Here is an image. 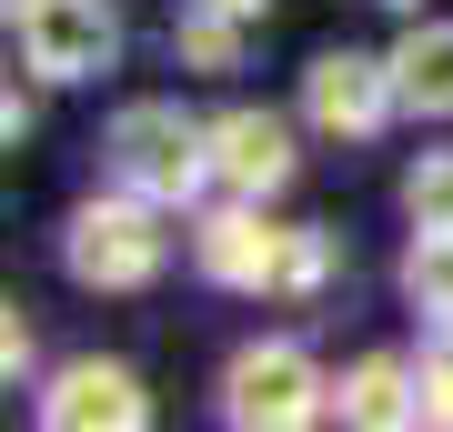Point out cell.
Masks as SVG:
<instances>
[{
	"label": "cell",
	"mask_w": 453,
	"mask_h": 432,
	"mask_svg": "<svg viewBox=\"0 0 453 432\" xmlns=\"http://www.w3.org/2000/svg\"><path fill=\"white\" fill-rule=\"evenodd\" d=\"M162 222H151V192H121V201H81L71 211V241H61V261H71V282H91V292H142L151 272H162Z\"/></svg>",
	"instance_id": "1"
},
{
	"label": "cell",
	"mask_w": 453,
	"mask_h": 432,
	"mask_svg": "<svg viewBox=\"0 0 453 432\" xmlns=\"http://www.w3.org/2000/svg\"><path fill=\"white\" fill-rule=\"evenodd\" d=\"M111 171L131 181V192H151V201H192L202 171H211V131L181 121L172 101H131V111L111 121Z\"/></svg>",
	"instance_id": "2"
},
{
	"label": "cell",
	"mask_w": 453,
	"mask_h": 432,
	"mask_svg": "<svg viewBox=\"0 0 453 432\" xmlns=\"http://www.w3.org/2000/svg\"><path fill=\"white\" fill-rule=\"evenodd\" d=\"M312 413H323V372L292 352V342H252L222 372V422H242V432H292Z\"/></svg>",
	"instance_id": "3"
},
{
	"label": "cell",
	"mask_w": 453,
	"mask_h": 432,
	"mask_svg": "<svg viewBox=\"0 0 453 432\" xmlns=\"http://www.w3.org/2000/svg\"><path fill=\"white\" fill-rule=\"evenodd\" d=\"M393 101H403L393 61H363V50H323V61L303 71V121L323 131V141H372Z\"/></svg>",
	"instance_id": "4"
},
{
	"label": "cell",
	"mask_w": 453,
	"mask_h": 432,
	"mask_svg": "<svg viewBox=\"0 0 453 432\" xmlns=\"http://www.w3.org/2000/svg\"><path fill=\"white\" fill-rule=\"evenodd\" d=\"M20 61L41 80H101L121 61V20L101 0H41V11H20Z\"/></svg>",
	"instance_id": "5"
},
{
	"label": "cell",
	"mask_w": 453,
	"mask_h": 432,
	"mask_svg": "<svg viewBox=\"0 0 453 432\" xmlns=\"http://www.w3.org/2000/svg\"><path fill=\"white\" fill-rule=\"evenodd\" d=\"M192 252H202V272L222 282V292H282V252H292V231H273L262 211H211Z\"/></svg>",
	"instance_id": "6"
},
{
	"label": "cell",
	"mask_w": 453,
	"mask_h": 432,
	"mask_svg": "<svg viewBox=\"0 0 453 432\" xmlns=\"http://www.w3.org/2000/svg\"><path fill=\"white\" fill-rule=\"evenodd\" d=\"M211 171H222L242 201L282 192V181H292V121H273V111H222V121H211Z\"/></svg>",
	"instance_id": "7"
},
{
	"label": "cell",
	"mask_w": 453,
	"mask_h": 432,
	"mask_svg": "<svg viewBox=\"0 0 453 432\" xmlns=\"http://www.w3.org/2000/svg\"><path fill=\"white\" fill-rule=\"evenodd\" d=\"M151 402H142V383H131L121 362H71L61 383L41 392V422L50 432H91V422H111V432H131Z\"/></svg>",
	"instance_id": "8"
},
{
	"label": "cell",
	"mask_w": 453,
	"mask_h": 432,
	"mask_svg": "<svg viewBox=\"0 0 453 432\" xmlns=\"http://www.w3.org/2000/svg\"><path fill=\"white\" fill-rule=\"evenodd\" d=\"M393 80H403L413 111H453V20H413L393 41Z\"/></svg>",
	"instance_id": "9"
},
{
	"label": "cell",
	"mask_w": 453,
	"mask_h": 432,
	"mask_svg": "<svg viewBox=\"0 0 453 432\" xmlns=\"http://www.w3.org/2000/svg\"><path fill=\"white\" fill-rule=\"evenodd\" d=\"M342 422H423V383L403 362H353L342 383Z\"/></svg>",
	"instance_id": "10"
},
{
	"label": "cell",
	"mask_w": 453,
	"mask_h": 432,
	"mask_svg": "<svg viewBox=\"0 0 453 432\" xmlns=\"http://www.w3.org/2000/svg\"><path fill=\"white\" fill-rule=\"evenodd\" d=\"M403 292H413L423 312H443V322H453V231H423V241H413V261H403Z\"/></svg>",
	"instance_id": "11"
},
{
	"label": "cell",
	"mask_w": 453,
	"mask_h": 432,
	"mask_svg": "<svg viewBox=\"0 0 453 432\" xmlns=\"http://www.w3.org/2000/svg\"><path fill=\"white\" fill-rule=\"evenodd\" d=\"M181 61L192 71H232L242 61V11H211L202 0V20H181Z\"/></svg>",
	"instance_id": "12"
},
{
	"label": "cell",
	"mask_w": 453,
	"mask_h": 432,
	"mask_svg": "<svg viewBox=\"0 0 453 432\" xmlns=\"http://www.w3.org/2000/svg\"><path fill=\"white\" fill-rule=\"evenodd\" d=\"M403 201H413V222H423V231H453V151H434V161H413Z\"/></svg>",
	"instance_id": "13"
},
{
	"label": "cell",
	"mask_w": 453,
	"mask_h": 432,
	"mask_svg": "<svg viewBox=\"0 0 453 432\" xmlns=\"http://www.w3.org/2000/svg\"><path fill=\"white\" fill-rule=\"evenodd\" d=\"M323 272H333V241H323V231H292V252H282V292H312Z\"/></svg>",
	"instance_id": "14"
},
{
	"label": "cell",
	"mask_w": 453,
	"mask_h": 432,
	"mask_svg": "<svg viewBox=\"0 0 453 432\" xmlns=\"http://www.w3.org/2000/svg\"><path fill=\"white\" fill-rule=\"evenodd\" d=\"M423 422H453V352L423 372Z\"/></svg>",
	"instance_id": "15"
},
{
	"label": "cell",
	"mask_w": 453,
	"mask_h": 432,
	"mask_svg": "<svg viewBox=\"0 0 453 432\" xmlns=\"http://www.w3.org/2000/svg\"><path fill=\"white\" fill-rule=\"evenodd\" d=\"M211 11H242V20H262V11H273V0H211Z\"/></svg>",
	"instance_id": "16"
},
{
	"label": "cell",
	"mask_w": 453,
	"mask_h": 432,
	"mask_svg": "<svg viewBox=\"0 0 453 432\" xmlns=\"http://www.w3.org/2000/svg\"><path fill=\"white\" fill-rule=\"evenodd\" d=\"M20 11H41V0H11V20H20Z\"/></svg>",
	"instance_id": "17"
}]
</instances>
